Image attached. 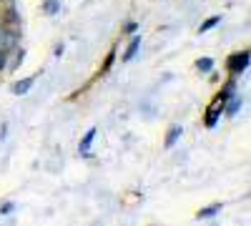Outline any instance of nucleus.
Here are the masks:
<instances>
[{"label": "nucleus", "instance_id": "nucleus-1", "mask_svg": "<svg viewBox=\"0 0 251 226\" xmlns=\"http://www.w3.org/2000/svg\"><path fill=\"white\" fill-rule=\"evenodd\" d=\"M249 50H241V53H234L231 58H228V71L231 73H241V71H246V66H249Z\"/></svg>", "mask_w": 251, "mask_h": 226}, {"label": "nucleus", "instance_id": "nucleus-12", "mask_svg": "<svg viewBox=\"0 0 251 226\" xmlns=\"http://www.w3.org/2000/svg\"><path fill=\"white\" fill-rule=\"evenodd\" d=\"M111 63H113V50L108 53V58H106V66H103V71H108V68H111Z\"/></svg>", "mask_w": 251, "mask_h": 226}, {"label": "nucleus", "instance_id": "nucleus-13", "mask_svg": "<svg viewBox=\"0 0 251 226\" xmlns=\"http://www.w3.org/2000/svg\"><path fill=\"white\" fill-rule=\"evenodd\" d=\"M5 68V50H0V71Z\"/></svg>", "mask_w": 251, "mask_h": 226}, {"label": "nucleus", "instance_id": "nucleus-11", "mask_svg": "<svg viewBox=\"0 0 251 226\" xmlns=\"http://www.w3.org/2000/svg\"><path fill=\"white\" fill-rule=\"evenodd\" d=\"M13 209H15V203H5V206H3V209H0V214H10Z\"/></svg>", "mask_w": 251, "mask_h": 226}, {"label": "nucleus", "instance_id": "nucleus-3", "mask_svg": "<svg viewBox=\"0 0 251 226\" xmlns=\"http://www.w3.org/2000/svg\"><path fill=\"white\" fill-rule=\"evenodd\" d=\"M33 80H35V75H30V78H23V80H18V83L13 86V93H15V96H25V93L30 91V86H33Z\"/></svg>", "mask_w": 251, "mask_h": 226}, {"label": "nucleus", "instance_id": "nucleus-5", "mask_svg": "<svg viewBox=\"0 0 251 226\" xmlns=\"http://www.w3.org/2000/svg\"><path fill=\"white\" fill-rule=\"evenodd\" d=\"M181 133H183V128H181V126H174V128H171L169 133H166V149H171L174 143H176V141L181 138Z\"/></svg>", "mask_w": 251, "mask_h": 226}, {"label": "nucleus", "instance_id": "nucleus-6", "mask_svg": "<svg viewBox=\"0 0 251 226\" xmlns=\"http://www.w3.org/2000/svg\"><path fill=\"white\" fill-rule=\"evenodd\" d=\"M216 23H221V15H211V18H206L203 23L199 25V33H208V30H211Z\"/></svg>", "mask_w": 251, "mask_h": 226}, {"label": "nucleus", "instance_id": "nucleus-7", "mask_svg": "<svg viewBox=\"0 0 251 226\" xmlns=\"http://www.w3.org/2000/svg\"><path fill=\"white\" fill-rule=\"evenodd\" d=\"M221 211V203H214V206H208V209H201L199 214H196V219H211V216H216Z\"/></svg>", "mask_w": 251, "mask_h": 226}, {"label": "nucleus", "instance_id": "nucleus-9", "mask_svg": "<svg viewBox=\"0 0 251 226\" xmlns=\"http://www.w3.org/2000/svg\"><path fill=\"white\" fill-rule=\"evenodd\" d=\"M60 10V0H46L43 3V13L46 15H55Z\"/></svg>", "mask_w": 251, "mask_h": 226}, {"label": "nucleus", "instance_id": "nucleus-8", "mask_svg": "<svg viewBox=\"0 0 251 226\" xmlns=\"http://www.w3.org/2000/svg\"><path fill=\"white\" fill-rule=\"evenodd\" d=\"M196 68H199V73H211L214 60H211V58H199V60H196Z\"/></svg>", "mask_w": 251, "mask_h": 226}, {"label": "nucleus", "instance_id": "nucleus-10", "mask_svg": "<svg viewBox=\"0 0 251 226\" xmlns=\"http://www.w3.org/2000/svg\"><path fill=\"white\" fill-rule=\"evenodd\" d=\"M239 106H241V98H239V96H236V98H231V103H228V106H226V108H224V111H226V113H228V116H234V113H236V111H239Z\"/></svg>", "mask_w": 251, "mask_h": 226}, {"label": "nucleus", "instance_id": "nucleus-4", "mask_svg": "<svg viewBox=\"0 0 251 226\" xmlns=\"http://www.w3.org/2000/svg\"><path fill=\"white\" fill-rule=\"evenodd\" d=\"M96 136H98V128H88V133L80 138V146H78V151H80V153H86V151L91 149V143H93V138H96Z\"/></svg>", "mask_w": 251, "mask_h": 226}, {"label": "nucleus", "instance_id": "nucleus-2", "mask_svg": "<svg viewBox=\"0 0 251 226\" xmlns=\"http://www.w3.org/2000/svg\"><path fill=\"white\" fill-rule=\"evenodd\" d=\"M138 48H141V35H136V38L131 40V43H128V50L123 53V63H131L133 55L138 53Z\"/></svg>", "mask_w": 251, "mask_h": 226}, {"label": "nucleus", "instance_id": "nucleus-15", "mask_svg": "<svg viewBox=\"0 0 251 226\" xmlns=\"http://www.w3.org/2000/svg\"><path fill=\"white\" fill-rule=\"evenodd\" d=\"M0 33H3V25H0Z\"/></svg>", "mask_w": 251, "mask_h": 226}, {"label": "nucleus", "instance_id": "nucleus-14", "mask_svg": "<svg viewBox=\"0 0 251 226\" xmlns=\"http://www.w3.org/2000/svg\"><path fill=\"white\" fill-rule=\"evenodd\" d=\"M138 28V23H128V25H126V33H133Z\"/></svg>", "mask_w": 251, "mask_h": 226}]
</instances>
